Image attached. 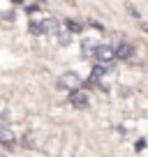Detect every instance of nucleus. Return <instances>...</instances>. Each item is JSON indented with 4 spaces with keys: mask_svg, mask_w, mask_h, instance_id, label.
I'll return each mask as SVG.
<instances>
[{
    "mask_svg": "<svg viewBox=\"0 0 148 157\" xmlns=\"http://www.w3.org/2000/svg\"><path fill=\"white\" fill-rule=\"evenodd\" d=\"M58 88L63 90H69V93H76L81 88V76L76 72H65L58 76Z\"/></svg>",
    "mask_w": 148,
    "mask_h": 157,
    "instance_id": "f257e3e1",
    "label": "nucleus"
},
{
    "mask_svg": "<svg viewBox=\"0 0 148 157\" xmlns=\"http://www.w3.org/2000/svg\"><path fill=\"white\" fill-rule=\"evenodd\" d=\"M30 33H35V35H42V28H40V23H30Z\"/></svg>",
    "mask_w": 148,
    "mask_h": 157,
    "instance_id": "9d476101",
    "label": "nucleus"
},
{
    "mask_svg": "<svg viewBox=\"0 0 148 157\" xmlns=\"http://www.w3.org/2000/svg\"><path fill=\"white\" fill-rule=\"evenodd\" d=\"M40 28H42V35H60V23L56 19H51V16H46L42 21Z\"/></svg>",
    "mask_w": 148,
    "mask_h": 157,
    "instance_id": "7ed1b4c3",
    "label": "nucleus"
},
{
    "mask_svg": "<svg viewBox=\"0 0 148 157\" xmlns=\"http://www.w3.org/2000/svg\"><path fill=\"white\" fill-rule=\"evenodd\" d=\"M104 74H107V65H95V69H93V81H99V78L104 76Z\"/></svg>",
    "mask_w": 148,
    "mask_h": 157,
    "instance_id": "0eeeda50",
    "label": "nucleus"
},
{
    "mask_svg": "<svg viewBox=\"0 0 148 157\" xmlns=\"http://www.w3.org/2000/svg\"><path fill=\"white\" fill-rule=\"evenodd\" d=\"M116 58H120V60H130V58H132V46H130L127 42H120V44L116 46Z\"/></svg>",
    "mask_w": 148,
    "mask_h": 157,
    "instance_id": "39448f33",
    "label": "nucleus"
},
{
    "mask_svg": "<svg viewBox=\"0 0 148 157\" xmlns=\"http://www.w3.org/2000/svg\"><path fill=\"white\" fill-rule=\"evenodd\" d=\"M0 157H5V155H0Z\"/></svg>",
    "mask_w": 148,
    "mask_h": 157,
    "instance_id": "ddd939ff",
    "label": "nucleus"
},
{
    "mask_svg": "<svg viewBox=\"0 0 148 157\" xmlns=\"http://www.w3.org/2000/svg\"><path fill=\"white\" fill-rule=\"evenodd\" d=\"M69 102H72L74 109H88V95L84 90H76V93L69 95Z\"/></svg>",
    "mask_w": 148,
    "mask_h": 157,
    "instance_id": "20e7f679",
    "label": "nucleus"
},
{
    "mask_svg": "<svg viewBox=\"0 0 148 157\" xmlns=\"http://www.w3.org/2000/svg\"><path fill=\"white\" fill-rule=\"evenodd\" d=\"M25 10H28V12H37V10H40V5H25Z\"/></svg>",
    "mask_w": 148,
    "mask_h": 157,
    "instance_id": "9b49d317",
    "label": "nucleus"
},
{
    "mask_svg": "<svg viewBox=\"0 0 148 157\" xmlns=\"http://www.w3.org/2000/svg\"><path fill=\"white\" fill-rule=\"evenodd\" d=\"M69 39H72V37H69V33H60L58 42H60V44H63V46H67V44H69Z\"/></svg>",
    "mask_w": 148,
    "mask_h": 157,
    "instance_id": "6e6552de",
    "label": "nucleus"
},
{
    "mask_svg": "<svg viewBox=\"0 0 148 157\" xmlns=\"http://www.w3.org/2000/svg\"><path fill=\"white\" fill-rule=\"evenodd\" d=\"M67 28L72 30V33H81V25L76 23V21H67Z\"/></svg>",
    "mask_w": 148,
    "mask_h": 157,
    "instance_id": "1a4fd4ad",
    "label": "nucleus"
},
{
    "mask_svg": "<svg viewBox=\"0 0 148 157\" xmlns=\"http://www.w3.org/2000/svg\"><path fill=\"white\" fill-rule=\"evenodd\" d=\"M93 56H95V60H97L99 65H109L111 60L116 58V49H111L109 44H97Z\"/></svg>",
    "mask_w": 148,
    "mask_h": 157,
    "instance_id": "f03ea898",
    "label": "nucleus"
},
{
    "mask_svg": "<svg viewBox=\"0 0 148 157\" xmlns=\"http://www.w3.org/2000/svg\"><path fill=\"white\" fill-rule=\"evenodd\" d=\"M0 143H5V146H12V143H14V132H12L7 125H0Z\"/></svg>",
    "mask_w": 148,
    "mask_h": 157,
    "instance_id": "423d86ee",
    "label": "nucleus"
},
{
    "mask_svg": "<svg viewBox=\"0 0 148 157\" xmlns=\"http://www.w3.org/2000/svg\"><path fill=\"white\" fill-rule=\"evenodd\" d=\"M143 146H146V141H143V139H139V141H137V150H143Z\"/></svg>",
    "mask_w": 148,
    "mask_h": 157,
    "instance_id": "f8f14e48",
    "label": "nucleus"
}]
</instances>
